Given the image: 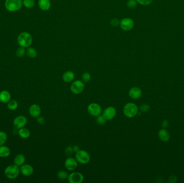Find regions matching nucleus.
<instances>
[{
	"mask_svg": "<svg viewBox=\"0 0 184 183\" xmlns=\"http://www.w3.org/2000/svg\"><path fill=\"white\" fill-rule=\"evenodd\" d=\"M33 38L31 34L27 32H23L19 34L17 37V42L21 47L28 48L32 43Z\"/></svg>",
	"mask_w": 184,
	"mask_h": 183,
	"instance_id": "obj_1",
	"label": "nucleus"
},
{
	"mask_svg": "<svg viewBox=\"0 0 184 183\" xmlns=\"http://www.w3.org/2000/svg\"><path fill=\"white\" fill-rule=\"evenodd\" d=\"M5 8L9 12H15L19 10L23 6L22 0H6Z\"/></svg>",
	"mask_w": 184,
	"mask_h": 183,
	"instance_id": "obj_2",
	"label": "nucleus"
},
{
	"mask_svg": "<svg viewBox=\"0 0 184 183\" xmlns=\"http://www.w3.org/2000/svg\"><path fill=\"white\" fill-rule=\"evenodd\" d=\"M139 112V108L133 103H128L124 105L123 113L126 117L131 118L137 115Z\"/></svg>",
	"mask_w": 184,
	"mask_h": 183,
	"instance_id": "obj_3",
	"label": "nucleus"
},
{
	"mask_svg": "<svg viewBox=\"0 0 184 183\" xmlns=\"http://www.w3.org/2000/svg\"><path fill=\"white\" fill-rule=\"evenodd\" d=\"M20 170L16 165H10L4 170V174L8 178L14 180L19 176Z\"/></svg>",
	"mask_w": 184,
	"mask_h": 183,
	"instance_id": "obj_4",
	"label": "nucleus"
},
{
	"mask_svg": "<svg viewBox=\"0 0 184 183\" xmlns=\"http://www.w3.org/2000/svg\"><path fill=\"white\" fill-rule=\"evenodd\" d=\"M75 158L77 162L81 164H86L90 160V154L84 150H79L75 153Z\"/></svg>",
	"mask_w": 184,
	"mask_h": 183,
	"instance_id": "obj_5",
	"label": "nucleus"
},
{
	"mask_svg": "<svg viewBox=\"0 0 184 183\" xmlns=\"http://www.w3.org/2000/svg\"><path fill=\"white\" fill-rule=\"evenodd\" d=\"M85 88V84L83 81L76 80L72 83L70 89L72 93L75 95L82 93Z\"/></svg>",
	"mask_w": 184,
	"mask_h": 183,
	"instance_id": "obj_6",
	"label": "nucleus"
},
{
	"mask_svg": "<svg viewBox=\"0 0 184 183\" xmlns=\"http://www.w3.org/2000/svg\"><path fill=\"white\" fill-rule=\"evenodd\" d=\"M87 111L90 116L96 117L101 114L102 110L101 106L99 104L92 103L88 106Z\"/></svg>",
	"mask_w": 184,
	"mask_h": 183,
	"instance_id": "obj_7",
	"label": "nucleus"
},
{
	"mask_svg": "<svg viewBox=\"0 0 184 183\" xmlns=\"http://www.w3.org/2000/svg\"><path fill=\"white\" fill-rule=\"evenodd\" d=\"M135 25L134 21L130 18H124L122 19L120 23V25L122 30L124 31H129L132 30Z\"/></svg>",
	"mask_w": 184,
	"mask_h": 183,
	"instance_id": "obj_8",
	"label": "nucleus"
},
{
	"mask_svg": "<svg viewBox=\"0 0 184 183\" xmlns=\"http://www.w3.org/2000/svg\"><path fill=\"white\" fill-rule=\"evenodd\" d=\"M68 181L70 183H81L84 180V177L80 172H72L68 175Z\"/></svg>",
	"mask_w": 184,
	"mask_h": 183,
	"instance_id": "obj_9",
	"label": "nucleus"
},
{
	"mask_svg": "<svg viewBox=\"0 0 184 183\" xmlns=\"http://www.w3.org/2000/svg\"><path fill=\"white\" fill-rule=\"evenodd\" d=\"M78 164V162L76 160L75 158L70 157L65 161V167L68 171H73L75 170Z\"/></svg>",
	"mask_w": 184,
	"mask_h": 183,
	"instance_id": "obj_10",
	"label": "nucleus"
},
{
	"mask_svg": "<svg viewBox=\"0 0 184 183\" xmlns=\"http://www.w3.org/2000/svg\"><path fill=\"white\" fill-rule=\"evenodd\" d=\"M116 110L113 106H109L105 108L102 112V115L107 120H110L114 119L116 114Z\"/></svg>",
	"mask_w": 184,
	"mask_h": 183,
	"instance_id": "obj_11",
	"label": "nucleus"
},
{
	"mask_svg": "<svg viewBox=\"0 0 184 183\" xmlns=\"http://www.w3.org/2000/svg\"><path fill=\"white\" fill-rule=\"evenodd\" d=\"M27 123L26 117L23 116H19L15 118L14 120V125L17 129H20L24 127Z\"/></svg>",
	"mask_w": 184,
	"mask_h": 183,
	"instance_id": "obj_12",
	"label": "nucleus"
},
{
	"mask_svg": "<svg viewBox=\"0 0 184 183\" xmlns=\"http://www.w3.org/2000/svg\"><path fill=\"white\" fill-rule=\"evenodd\" d=\"M142 90L137 86H134L129 91V96L133 99H139L142 96Z\"/></svg>",
	"mask_w": 184,
	"mask_h": 183,
	"instance_id": "obj_13",
	"label": "nucleus"
},
{
	"mask_svg": "<svg viewBox=\"0 0 184 183\" xmlns=\"http://www.w3.org/2000/svg\"><path fill=\"white\" fill-rule=\"evenodd\" d=\"M20 171L23 176L29 177L33 174L34 168L30 164H23L21 168Z\"/></svg>",
	"mask_w": 184,
	"mask_h": 183,
	"instance_id": "obj_14",
	"label": "nucleus"
},
{
	"mask_svg": "<svg viewBox=\"0 0 184 183\" xmlns=\"http://www.w3.org/2000/svg\"><path fill=\"white\" fill-rule=\"evenodd\" d=\"M29 113L33 118H37L41 113V108L37 104H32L29 108Z\"/></svg>",
	"mask_w": 184,
	"mask_h": 183,
	"instance_id": "obj_15",
	"label": "nucleus"
},
{
	"mask_svg": "<svg viewBox=\"0 0 184 183\" xmlns=\"http://www.w3.org/2000/svg\"><path fill=\"white\" fill-rule=\"evenodd\" d=\"M62 78L65 82H71L75 79V74L73 71H68L64 73Z\"/></svg>",
	"mask_w": 184,
	"mask_h": 183,
	"instance_id": "obj_16",
	"label": "nucleus"
},
{
	"mask_svg": "<svg viewBox=\"0 0 184 183\" xmlns=\"http://www.w3.org/2000/svg\"><path fill=\"white\" fill-rule=\"evenodd\" d=\"M51 2L50 0H39L38 6L43 11H48L51 8Z\"/></svg>",
	"mask_w": 184,
	"mask_h": 183,
	"instance_id": "obj_17",
	"label": "nucleus"
},
{
	"mask_svg": "<svg viewBox=\"0 0 184 183\" xmlns=\"http://www.w3.org/2000/svg\"><path fill=\"white\" fill-rule=\"evenodd\" d=\"M11 99V95L7 90H3L0 92V101L3 103H8Z\"/></svg>",
	"mask_w": 184,
	"mask_h": 183,
	"instance_id": "obj_18",
	"label": "nucleus"
},
{
	"mask_svg": "<svg viewBox=\"0 0 184 183\" xmlns=\"http://www.w3.org/2000/svg\"><path fill=\"white\" fill-rule=\"evenodd\" d=\"M158 136L160 140L163 142H167L169 140L170 134L165 129H162L159 131Z\"/></svg>",
	"mask_w": 184,
	"mask_h": 183,
	"instance_id": "obj_19",
	"label": "nucleus"
},
{
	"mask_svg": "<svg viewBox=\"0 0 184 183\" xmlns=\"http://www.w3.org/2000/svg\"><path fill=\"white\" fill-rule=\"evenodd\" d=\"M25 162V157L23 154H18L14 159L15 164L19 166H22Z\"/></svg>",
	"mask_w": 184,
	"mask_h": 183,
	"instance_id": "obj_20",
	"label": "nucleus"
},
{
	"mask_svg": "<svg viewBox=\"0 0 184 183\" xmlns=\"http://www.w3.org/2000/svg\"><path fill=\"white\" fill-rule=\"evenodd\" d=\"M10 154V149L7 146H0V157H7Z\"/></svg>",
	"mask_w": 184,
	"mask_h": 183,
	"instance_id": "obj_21",
	"label": "nucleus"
},
{
	"mask_svg": "<svg viewBox=\"0 0 184 183\" xmlns=\"http://www.w3.org/2000/svg\"><path fill=\"white\" fill-rule=\"evenodd\" d=\"M19 135L22 138H28L30 136V132L28 128L23 127L19 129Z\"/></svg>",
	"mask_w": 184,
	"mask_h": 183,
	"instance_id": "obj_22",
	"label": "nucleus"
},
{
	"mask_svg": "<svg viewBox=\"0 0 184 183\" xmlns=\"http://www.w3.org/2000/svg\"><path fill=\"white\" fill-rule=\"evenodd\" d=\"M26 54L28 56L31 58H35L37 56V51L30 46L26 49Z\"/></svg>",
	"mask_w": 184,
	"mask_h": 183,
	"instance_id": "obj_23",
	"label": "nucleus"
},
{
	"mask_svg": "<svg viewBox=\"0 0 184 183\" xmlns=\"http://www.w3.org/2000/svg\"><path fill=\"white\" fill-rule=\"evenodd\" d=\"M35 5V2L34 0H23V5L24 7L31 9L34 7Z\"/></svg>",
	"mask_w": 184,
	"mask_h": 183,
	"instance_id": "obj_24",
	"label": "nucleus"
},
{
	"mask_svg": "<svg viewBox=\"0 0 184 183\" xmlns=\"http://www.w3.org/2000/svg\"><path fill=\"white\" fill-rule=\"evenodd\" d=\"M18 103L15 100H11L8 103V108L10 110L14 111L18 108Z\"/></svg>",
	"mask_w": 184,
	"mask_h": 183,
	"instance_id": "obj_25",
	"label": "nucleus"
},
{
	"mask_svg": "<svg viewBox=\"0 0 184 183\" xmlns=\"http://www.w3.org/2000/svg\"><path fill=\"white\" fill-rule=\"evenodd\" d=\"M57 176L59 180H65L66 179H68V175L67 172L64 170H60L59 171L57 172Z\"/></svg>",
	"mask_w": 184,
	"mask_h": 183,
	"instance_id": "obj_26",
	"label": "nucleus"
},
{
	"mask_svg": "<svg viewBox=\"0 0 184 183\" xmlns=\"http://www.w3.org/2000/svg\"><path fill=\"white\" fill-rule=\"evenodd\" d=\"M7 140V135L3 131H0V146L3 145Z\"/></svg>",
	"mask_w": 184,
	"mask_h": 183,
	"instance_id": "obj_27",
	"label": "nucleus"
},
{
	"mask_svg": "<svg viewBox=\"0 0 184 183\" xmlns=\"http://www.w3.org/2000/svg\"><path fill=\"white\" fill-rule=\"evenodd\" d=\"M25 53H26V50H25V48L20 46L17 49L16 52V54L19 58H21V57H23V56H24Z\"/></svg>",
	"mask_w": 184,
	"mask_h": 183,
	"instance_id": "obj_28",
	"label": "nucleus"
},
{
	"mask_svg": "<svg viewBox=\"0 0 184 183\" xmlns=\"http://www.w3.org/2000/svg\"><path fill=\"white\" fill-rule=\"evenodd\" d=\"M96 117L97 118H96V121L99 125H105L106 123V121H107L102 114V115L100 114V116H98Z\"/></svg>",
	"mask_w": 184,
	"mask_h": 183,
	"instance_id": "obj_29",
	"label": "nucleus"
},
{
	"mask_svg": "<svg viewBox=\"0 0 184 183\" xmlns=\"http://www.w3.org/2000/svg\"><path fill=\"white\" fill-rule=\"evenodd\" d=\"M81 79L83 82H88L91 79V75L90 73L85 72L83 74V75L81 76Z\"/></svg>",
	"mask_w": 184,
	"mask_h": 183,
	"instance_id": "obj_30",
	"label": "nucleus"
},
{
	"mask_svg": "<svg viewBox=\"0 0 184 183\" xmlns=\"http://www.w3.org/2000/svg\"><path fill=\"white\" fill-rule=\"evenodd\" d=\"M137 2L136 0H128L127 5L130 9H133L137 6Z\"/></svg>",
	"mask_w": 184,
	"mask_h": 183,
	"instance_id": "obj_31",
	"label": "nucleus"
},
{
	"mask_svg": "<svg viewBox=\"0 0 184 183\" xmlns=\"http://www.w3.org/2000/svg\"><path fill=\"white\" fill-rule=\"evenodd\" d=\"M136 1L141 5H148L152 3V0H136Z\"/></svg>",
	"mask_w": 184,
	"mask_h": 183,
	"instance_id": "obj_32",
	"label": "nucleus"
},
{
	"mask_svg": "<svg viewBox=\"0 0 184 183\" xmlns=\"http://www.w3.org/2000/svg\"><path fill=\"white\" fill-rule=\"evenodd\" d=\"M65 152L66 155H67L68 156H71L72 155L74 151L73 149V147L72 146H68V147L66 148V149L65 150Z\"/></svg>",
	"mask_w": 184,
	"mask_h": 183,
	"instance_id": "obj_33",
	"label": "nucleus"
},
{
	"mask_svg": "<svg viewBox=\"0 0 184 183\" xmlns=\"http://www.w3.org/2000/svg\"><path fill=\"white\" fill-rule=\"evenodd\" d=\"M120 21H119V20L117 19H113L111 20L110 21V24L113 26L114 27H116L119 25H120Z\"/></svg>",
	"mask_w": 184,
	"mask_h": 183,
	"instance_id": "obj_34",
	"label": "nucleus"
},
{
	"mask_svg": "<svg viewBox=\"0 0 184 183\" xmlns=\"http://www.w3.org/2000/svg\"><path fill=\"white\" fill-rule=\"evenodd\" d=\"M150 109V106L149 105L145 104L142 105L141 106H140V110L142 112H147Z\"/></svg>",
	"mask_w": 184,
	"mask_h": 183,
	"instance_id": "obj_35",
	"label": "nucleus"
},
{
	"mask_svg": "<svg viewBox=\"0 0 184 183\" xmlns=\"http://www.w3.org/2000/svg\"><path fill=\"white\" fill-rule=\"evenodd\" d=\"M37 121L38 123H39V124L43 125V124H44V123H45V119H44V117H37Z\"/></svg>",
	"mask_w": 184,
	"mask_h": 183,
	"instance_id": "obj_36",
	"label": "nucleus"
},
{
	"mask_svg": "<svg viewBox=\"0 0 184 183\" xmlns=\"http://www.w3.org/2000/svg\"><path fill=\"white\" fill-rule=\"evenodd\" d=\"M162 126L163 128H166L169 126V121L167 120H164L162 123Z\"/></svg>",
	"mask_w": 184,
	"mask_h": 183,
	"instance_id": "obj_37",
	"label": "nucleus"
},
{
	"mask_svg": "<svg viewBox=\"0 0 184 183\" xmlns=\"http://www.w3.org/2000/svg\"><path fill=\"white\" fill-rule=\"evenodd\" d=\"M174 180V182H176L177 181V177L175 176H171L169 178L170 182H171V183H173V180Z\"/></svg>",
	"mask_w": 184,
	"mask_h": 183,
	"instance_id": "obj_38",
	"label": "nucleus"
},
{
	"mask_svg": "<svg viewBox=\"0 0 184 183\" xmlns=\"http://www.w3.org/2000/svg\"><path fill=\"white\" fill-rule=\"evenodd\" d=\"M73 151H74V152H75V153L78 152V151H79V150H80L79 146H76V145L73 146Z\"/></svg>",
	"mask_w": 184,
	"mask_h": 183,
	"instance_id": "obj_39",
	"label": "nucleus"
}]
</instances>
